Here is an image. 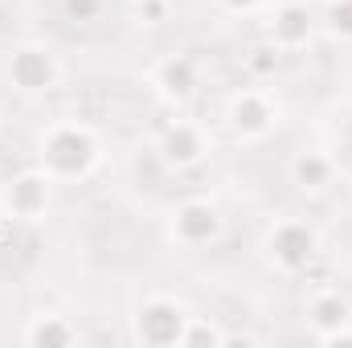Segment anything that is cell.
I'll return each mask as SVG.
<instances>
[{
  "instance_id": "1",
  "label": "cell",
  "mask_w": 352,
  "mask_h": 348,
  "mask_svg": "<svg viewBox=\"0 0 352 348\" xmlns=\"http://www.w3.org/2000/svg\"><path fill=\"white\" fill-rule=\"evenodd\" d=\"M37 168L58 184H82L102 168V135L82 119H50L37 131Z\"/></svg>"
},
{
  "instance_id": "2",
  "label": "cell",
  "mask_w": 352,
  "mask_h": 348,
  "mask_svg": "<svg viewBox=\"0 0 352 348\" xmlns=\"http://www.w3.org/2000/svg\"><path fill=\"white\" fill-rule=\"evenodd\" d=\"M0 78H4V87L12 90V94H21V98H45V94H54V90L62 87L66 62H62V54L50 41L25 37V41H12L4 50Z\"/></svg>"
},
{
  "instance_id": "3",
  "label": "cell",
  "mask_w": 352,
  "mask_h": 348,
  "mask_svg": "<svg viewBox=\"0 0 352 348\" xmlns=\"http://www.w3.org/2000/svg\"><path fill=\"white\" fill-rule=\"evenodd\" d=\"M320 250H324V238H320L316 221L295 217V213L274 217L263 234V259H266V266H270L274 274H283V279L307 274V270L316 266V259H320Z\"/></svg>"
},
{
  "instance_id": "4",
  "label": "cell",
  "mask_w": 352,
  "mask_h": 348,
  "mask_svg": "<svg viewBox=\"0 0 352 348\" xmlns=\"http://www.w3.org/2000/svg\"><path fill=\"white\" fill-rule=\"evenodd\" d=\"M188 320H192V307L173 291H144L127 316L131 340L144 348H180Z\"/></svg>"
},
{
  "instance_id": "5",
  "label": "cell",
  "mask_w": 352,
  "mask_h": 348,
  "mask_svg": "<svg viewBox=\"0 0 352 348\" xmlns=\"http://www.w3.org/2000/svg\"><path fill=\"white\" fill-rule=\"evenodd\" d=\"M54 188L58 180L41 168H25L0 180V217L12 226H41L54 213Z\"/></svg>"
},
{
  "instance_id": "6",
  "label": "cell",
  "mask_w": 352,
  "mask_h": 348,
  "mask_svg": "<svg viewBox=\"0 0 352 348\" xmlns=\"http://www.w3.org/2000/svg\"><path fill=\"white\" fill-rule=\"evenodd\" d=\"M164 230H168V242L180 250H205L226 238V213L209 197H184L168 209Z\"/></svg>"
},
{
  "instance_id": "7",
  "label": "cell",
  "mask_w": 352,
  "mask_h": 348,
  "mask_svg": "<svg viewBox=\"0 0 352 348\" xmlns=\"http://www.w3.org/2000/svg\"><path fill=\"white\" fill-rule=\"evenodd\" d=\"M226 127L238 144H258L283 123V102L266 87H242L226 98Z\"/></svg>"
},
{
  "instance_id": "8",
  "label": "cell",
  "mask_w": 352,
  "mask_h": 348,
  "mask_svg": "<svg viewBox=\"0 0 352 348\" xmlns=\"http://www.w3.org/2000/svg\"><path fill=\"white\" fill-rule=\"evenodd\" d=\"M152 156L160 160L164 173H192L213 156V135H209V127L201 119L180 115L173 123H164V131L152 144Z\"/></svg>"
},
{
  "instance_id": "9",
  "label": "cell",
  "mask_w": 352,
  "mask_h": 348,
  "mask_svg": "<svg viewBox=\"0 0 352 348\" xmlns=\"http://www.w3.org/2000/svg\"><path fill=\"white\" fill-rule=\"evenodd\" d=\"M320 33V12L311 0H278L266 8V41L278 45L283 54H299L316 41Z\"/></svg>"
},
{
  "instance_id": "10",
  "label": "cell",
  "mask_w": 352,
  "mask_h": 348,
  "mask_svg": "<svg viewBox=\"0 0 352 348\" xmlns=\"http://www.w3.org/2000/svg\"><path fill=\"white\" fill-rule=\"evenodd\" d=\"M148 87L156 90V98L168 102L173 111H184L201 94V70H197V62L188 54H164L148 70Z\"/></svg>"
},
{
  "instance_id": "11",
  "label": "cell",
  "mask_w": 352,
  "mask_h": 348,
  "mask_svg": "<svg viewBox=\"0 0 352 348\" xmlns=\"http://www.w3.org/2000/svg\"><path fill=\"white\" fill-rule=\"evenodd\" d=\"M340 176L336 156H328L324 148H299L291 160H287V180L303 193V197H324Z\"/></svg>"
},
{
  "instance_id": "12",
  "label": "cell",
  "mask_w": 352,
  "mask_h": 348,
  "mask_svg": "<svg viewBox=\"0 0 352 348\" xmlns=\"http://www.w3.org/2000/svg\"><path fill=\"white\" fill-rule=\"evenodd\" d=\"M303 312H307V328H311L316 340H324L328 332L352 324V299L340 287H320V291H311Z\"/></svg>"
},
{
  "instance_id": "13",
  "label": "cell",
  "mask_w": 352,
  "mask_h": 348,
  "mask_svg": "<svg viewBox=\"0 0 352 348\" xmlns=\"http://www.w3.org/2000/svg\"><path fill=\"white\" fill-rule=\"evenodd\" d=\"M21 340L29 348H74V345H82L87 336H82L78 320H70L62 312H37V316H29Z\"/></svg>"
},
{
  "instance_id": "14",
  "label": "cell",
  "mask_w": 352,
  "mask_h": 348,
  "mask_svg": "<svg viewBox=\"0 0 352 348\" xmlns=\"http://www.w3.org/2000/svg\"><path fill=\"white\" fill-rule=\"evenodd\" d=\"M283 58H287V54L263 37V41H254V45L242 54V66H246V74H250L254 83H274V74L283 70Z\"/></svg>"
},
{
  "instance_id": "15",
  "label": "cell",
  "mask_w": 352,
  "mask_h": 348,
  "mask_svg": "<svg viewBox=\"0 0 352 348\" xmlns=\"http://www.w3.org/2000/svg\"><path fill=\"white\" fill-rule=\"evenodd\" d=\"M226 345H230V332H226L217 320L192 312V320H188V328H184V345L180 348H226Z\"/></svg>"
},
{
  "instance_id": "16",
  "label": "cell",
  "mask_w": 352,
  "mask_h": 348,
  "mask_svg": "<svg viewBox=\"0 0 352 348\" xmlns=\"http://www.w3.org/2000/svg\"><path fill=\"white\" fill-rule=\"evenodd\" d=\"M320 29L336 41L352 45V0H324L320 8Z\"/></svg>"
},
{
  "instance_id": "17",
  "label": "cell",
  "mask_w": 352,
  "mask_h": 348,
  "mask_svg": "<svg viewBox=\"0 0 352 348\" xmlns=\"http://www.w3.org/2000/svg\"><path fill=\"white\" fill-rule=\"evenodd\" d=\"M173 17V0H131V21L135 25H164Z\"/></svg>"
},
{
  "instance_id": "18",
  "label": "cell",
  "mask_w": 352,
  "mask_h": 348,
  "mask_svg": "<svg viewBox=\"0 0 352 348\" xmlns=\"http://www.w3.org/2000/svg\"><path fill=\"white\" fill-rule=\"evenodd\" d=\"M102 12H107V0H62V17L70 25H94L102 21Z\"/></svg>"
},
{
  "instance_id": "19",
  "label": "cell",
  "mask_w": 352,
  "mask_h": 348,
  "mask_svg": "<svg viewBox=\"0 0 352 348\" xmlns=\"http://www.w3.org/2000/svg\"><path fill=\"white\" fill-rule=\"evenodd\" d=\"M217 8L230 17H258L270 8V0H217Z\"/></svg>"
},
{
  "instance_id": "20",
  "label": "cell",
  "mask_w": 352,
  "mask_h": 348,
  "mask_svg": "<svg viewBox=\"0 0 352 348\" xmlns=\"http://www.w3.org/2000/svg\"><path fill=\"white\" fill-rule=\"evenodd\" d=\"M320 345H328V348H340V345H352V324H344V328H336V332H328Z\"/></svg>"
},
{
  "instance_id": "21",
  "label": "cell",
  "mask_w": 352,
  "mask_h": 348,
  "mask_svg": "<svg viewBox=\"0 0 352 348\" xmlns=\"http://www.w3.org/2000/svg\"><path fill=\"white\" fill-rule=\"evenodd\" d=\"M0 127H4V98H0Z\"/></svg>"
},
{
  "instance_id": "22",
  "label": "cell",
  "mask_w": 352,
  "mask_h": 348,
  "mask_svg": "<svg viewBox=\"0 0 352 348\" xmlns=\"http://www.w3.org/2000/svg\"><path fill=\"white\" fill-rule=\"evenodd\" d=\"M320 4H324V0H320Z\"/></svg>"
}]
</instances>
